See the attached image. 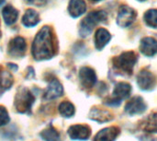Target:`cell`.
Masks as SVG:
<instances>
[{
  "instance_id": "1",
  "label": "cell",
  "mask_w": 157,
  "mask_h": 141,
  "mask_svg": "<svg viewBox=\"0 0 157 141\" xmlns=\"http://www.w3.org/2000/svg\"><path fill=\"white\" fill-rule=\"evenodd\" d=\"M55 52L52 32L50 27L44 26L37 33L32 43V54L36 60L49 59Z\"/></svg>"
},
{
  "instance_id": "2",
  "label": "cell",
  "mask_w": 157,
  "mask_h": 141,
  "mask_svg": "<svg viewBox=\"0 0 157 141\" xmlns=\"http://www.w3.org/2000/svg\"><path fill=\"white\" fill-rule=\"evenodd\" d=\"M137 62V54L132 52H124L119 56L113 58V66L116 69L128 75H132L133 67Z\"/></svg>"
},
{
  "instance_id": "3",
  "label": "cell",
  "mask_w": 157,
  "mask_h": 141,
  "mask_svg": "<svg viewBox=\"0 0 157 141\" xmlns=\"http://www.w3.org/2000/svg\"><path fill=\"white\" fill-rule=\"evenodd\" d=\"M106 18H107V14H106V12H104L102 10L90 12L81 22L80 34L83 37L87 36L92 31V30L94 29V27L97 24L104 21Z\"/></svg>"
},
{
  "instance_id": "4",
  "label": "cell",
  "mask_w": 157,
  "mask_h": 141,
  "mask_svg": "<svg viewBox=\"0 0 157 141\" xmlns=\"http://www.w3.org/2000/svg\"><path fill=\"white\" fill-rule=\"evenodd\" d=\"M34 100L33 94L28 89H20L15 98V106L19 113H29Z\"/></svg>"
},
{
  "instance_id": "5",
  "label": "cell",
  "mask_w": 157,
  "mask_h": 141,
  "mask_svg": "<svg viewBox=\"0 0 157 141\" xmlns=\"http://www.w3.org/2000/svg\"><path fill=\"white\" fill-rule=\"evenodd\" d=\"M132 91V87L130 84L125 83V82H120L115 86V89L113 91L112 97L107 101V104L116 106L121 103V102L126 98L129 97L130 93Z\"/></svg>"
},
{
  "instance_id": "6",
  "label": "cell",
  "mask_w": 157,
  "mask_h": 141,
  "mask_svg": "<svg viewBox=\"0 0 157 141\" xmlns=\"http://www.w3.org/2000/svg\"><path fill=\"white\" fill-rule=\"evenodd\" d=\"M136 17H137V14L133 8L128 6H121L119 9L117 23L120 27L127 28L133 23Z\"/></svg>"
},
{
  "instance_id": "7",
  "label": "cell",
  "mask_w": 157,
  "mask_h": 141,
  "mask_svg": "<svg viewBox=\"0 0 157 141\" xmlns=\"http://www.w3.org/2000/svg\"><path fill=\"white\" fill-rule=\"evenodd\" d=\"M156 83V78L148 70H142L137 76V84L140 89L144 91H150L154 89Z\"/></svg>"
},
{
  "instance_id": "8",
  "label": "cell",
  "mask_w": 157,
  "mask_h": 141,
  "mask_svg": "<svg viewBox=\"0 0 157 141\" xmlns=\"http://www.w3.org/2000/svg\"><path fill=\"white\" fill-rule=\"evenodd\" d=\"M26 42L22 37H15L8 44V53L14 57H21L26 52Z\"/></svg>"
},
{
  "instance_id": "9",
  "label": "cell",
  "mask_w": 157,
  "mask_h": 141,
  "mask_svg": "<svg viewBox=\"0 0 157 141\" xmlns=\"http://www.w3.org/2000/svg\"><path fill=\"white\" fill-rule=\"evenodd\" d=\"M79 78L82 86L86 89H91L92 87H94L97 81V76L95 71L88 66H84L80 69Z\"/></svg>"
},
{
  "instance_id": "10",
  "label": "cell",
  "mask_w": 157,
  "mask_h": 141,
  "mask_svg": "<svg viewBox=\"0 0 157 141\" xmlns=\"http://www.w3.org/2000/svg\"><path fill=\"white\" fill-rule=\"evenodd\" d=\"M146 104L143 98L134 97L125 106V112L130 115L143 114L146 110Z\"/></svg>"
},
{
  "instance_id": "11",
  "label": "cell",
  "mask_w": 157,
  "mask_h": 141,
  "mask_svg": "<svg viewBox=\"0 0 157 141\" xmlns=\"http://www.w3.org/2000/svg\"><path fill=\"white\" fill-rule=\"evenodd\" d=\"M68 134L72 139L86 140L91 135L89 127L85 125H75L68 129Z\"/></svg>"
},
{
  "instance_id": "12",
  "label": "cell",
  "mask_w": 157,
  "mask_h": 141,
  "mask_svg": "<svg viewBox=\"0 0 157 141\" xmlns=\"http://www.w3.org/2000/svg\"><path fill=\"white\" fill-rule=\"evenodd\" d=\"M141 52L146 56H153L157 54V41L152 37H145L140 45Z\"/></svg>"
},
{
  "instance_id": "13",
  "label": "cell",
  "mask_w": 157,
  "mask_h": 141,
  "mask_svg": "<svg viewBox=\"0 0 157 141\" xmlns=\"http://www.w3.org/2000/svg\"><path fill=\"white\" fill-rule=\"evenodd\" d=\"M120 134V129L116 127H110L108 128H104L99 131L94 141H114Z\"/></svg>"
},
{
  "instance_id": "14",
  "label": "cell",
  "mask_w": 157,
  "mask_h": 141,
  "mask_svg": "<svg viewBox=\"0 0 157 141\" xmlns=\"http://www.w3.org/2000/svg\"><path fill=\"white\" fill-rule=\"evenodd\" d=\"M63 92V86L61 85V83L56 80V79H53L48 89L46 90L45 93H44V99L45 100H52V99H55V98H58L59 96H61Z\"/></svg>"
},
{
  "instance_id": "15",
  "label": "cell",
  "mask_w": 157,
  "mask_h": 141,
  "mask_svg": "<svg viewBox=\"0 0 157 141\" xmlns=\"http://www.w3.org/2000/svg\"><path fill=\"white\" fill-rule=\"evenodd\" d=\"M111 39L110 33L103 28H99L95 34V45L98 50H101L109 43Z\"/></svg>"
},
{
  "instance_id": "16",
  "label": "cell",
  "mask_w": 157,
  "mask_h": 141,
  "mask_svg": "<svg viewBox=\"0 0 157 141\" xmlns=\"http://www.w3.org/2000/svg\"><path fill=\"white\" fill-rule=\"evenodd\" d=\"M86 10L85 0H70L68 12L73 18H77L84 14Z\"/></svg>"
},
{
  "instance_id": "17",
  "label": "cell",
  "mask_w": 157,
  "mask_h": 141,
  "mask_svg": "<svg viewBox=\"0 0 157 141\" xmlns=\"http://www.w3.org/2000/svg\"><path fill=\"white\" fill-rule=\"evenodd\" d=\"M89 115H90L91 119H93L97 122H99V123L108 122L113 118L112 115L109 111H106L103 109H98V108L92 109Z\"/></svg>"
},
{
  "instance_id": "18",
  "label": "cell",
  "mask_w": 157,
  "mask_h": 141,
  "mask_svg": "<svg viewBox=\"0 0 157 141\" xmlns=\"http://www.w3.org/2000/svg\"><path fill=\"white\" fill-rule=\"evenodd\" d=\"M2 15L4 18V20L6 22V24L7 25H12L16 22L17 16H18V11L13 7L10 5L6 6L3 10H2Z\"/></svg>"
},
{
  "instance_id": "19",
  "label": "cell",
  "mask_w": 157,
  "mask_h": 141,
  "mask_svg": "<svg viewBox=\"0 0 157 141\" xmlns=\"http://www.w3.org/2000/svg\"><path fill=\"white\" fill-rule=\"evenodd\" d=\"M40 21L39 14L34 9H28L22 18V23L26 27H33L37 25Z\"/></svg>"
},
{
  "instance_id": "20",
  "label": "cell",
  "mask_w": 157,
  "mask_h": 141,
  "mask_svg": "<svg viewBox=\"0 0 157 141\" xmlns=\"http://www.w3.org/2000/svg\"><path fill=\"white\" fill-rule=\"evenodd\" d=\"M13 84L12 75L3 67H0V90L5 91L9 89Z\"/></svg>"
},
{
  "instance_id": "21",
  "label": "cell",
  "mask_w": 157,
  "mask_h": 141,
  "mask_svg": "<svg viewBox=\"0 0 157 141\" xmlns=\"http://www.w3.org/2000/svg\"><path fill=\"white\" fill-rule=\"evenodd\" d=\"M144 130L149 133H157V113L150 115L144 122Z\"/></svg>"
},
{
  "instance_id": "22",
  "label": "cell",
  "mask_w": 157,
  "mask_h": 141,
  "mask_svg": "<svg viewBox=\"0 0 157 141\" xmlns=\"http://www.w3.org/2000/svg\"><path fill=\"white\" fill-rule=\"evenodd\" d=\"M42 139L45 141H60V134L53 127H48L40 133Z\"/></svg>"
},
{
  "instance_id": "23",
  "label": "cell",
  "mask_w": 157,
  "mask_h": 141,
  "mask_svg": "<svg viewBox=\"0 0 157 141\" xmlns=\"http://www.w3.org/2000/svg\"><path fill=\"white\" fill-rule=\"evenodd\" d=\"M145 23L154 29H157V9H149L144 14Z\"/></svg>"
},
{
  "instance_id": "24",
  "label": "cell",
  "mask_w": 157,
  "mask_h": 141,
  "mask_svg": "<svg viewBox=\"0 0 157 141\" xmlns=\"http://www.w3.org/2000/svg\"><path fill=\"white\" fill-rule=\"evenodd\" d=\"M59 112L64 117H71L75 115V106L69 102H63L59 105Z\"/></svg>"
},
{
  "instance_id": "25",
  "label": "cell",
  "mask_w": 157,
  "mask_h": 141,
  "mask_svg": "<svg viewBox=\"0 0 157 141\" xmlns=\"http://www.w3.org/2000/svg\"><path fill=\"white\" fill-rule=\"evenodd\" d=\"M8 121H9V116L7 111L6 110L5 107L0 106V127L5 126L6 124L8 123Z\"/></svg>"
},
{
  "instance_id": "26",
  "label": "cell",
  "mask_w": 157,
  "mask_h": 141,
  "mask_svg": "<svg viewBox=\"0 0 157 141\" xmlns=\"http://www.w3.org/2000/svg\"><path fill=\"white\" fill-rule=\"evenodd\" d=\"M25 1L30 5H34L37 6H42L47 3V0H25Z\"/></svg>"
},
{
  "instance_id": "27",
  "label": "cell",
  "mask_w": 157,
  "mask_h": 141,
  "mask_svg": "<svg viewBox=\"0 0 157 141\" xmlns=\"http://www.w3.org/2000/svg\"><path fill=\"white\" fill-rule=\"evenodd\" d=\"M5 2V0H0V5H2Z\"/></svg>"
},
{
  "instance_id": "28",
  "label": "cell",
  "mask_w": 157,
  "mask_h": 141,
  "mask_svg": "<svg viewBox=\"0 0 157 141\" xmlns=\"http://www.w3.org/2000/svg\"><path fill=\"white\" fill-rule=\"evenodd\" d=\"M92 1H99V0H92Z\"/></svg>"
},
{
  "instance_id": "29",
  "label": "cell",
  "mask_w": 157,
  "mask_h": 141,
  "mask_svg": "<svg viewBox=\"0 0 157 141\" xmlns=\"http://www.w3.org/2000/svg\"><path fill=\"white\" fill-rule=\"evenodd\" d=\"M139 1H144V0H139Z\"/></svg>"
}]
</instances>
